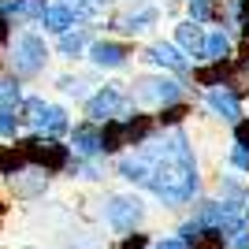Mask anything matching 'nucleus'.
<instances>
[{
	"mask_svg": "<svg viewBox=\"0 0 249 249\" xmlns=\"http://www.w3.org/2000/svg\"><path fill=\"white\" fill-rule=\"evenodd\" d=\"M19 130H22L19 104H0V142H15Z\"/></svg>",
	"mask_w": 249,
	"mask_h": 249,
	"instance_id": "f3484780",
	"label": "nucleus"
},
{
	"mask_svg": "<svg viewBox=\"0 0 249 249\" xmlns=\"http://www.w3.org/2000/svg\"><path fill=\"white\" fill-rule=\"evenodd\" d=\"M182 82H178L175 74H142V78H134L130 82V89H126V97L134 104H149V108H167V104H178L182 101Z\"/></svg>",
	"mask_w": 249,
	"mask_h": 249,
	"instance_id": "20e7f679",
	"label": "nucleus"
},
{
	"mask_svg": "<svg viewBox=\"0 0 249 249\" xmlns=\"http://www.w3.org/2000/svg\"><path fill=\"white\" fill-rule=\"evenodd\" d=\"M15 145L22 149L26 164H30V167H41V171H49V175L71 171V164H74L71 145H63L60 138H41V134H30V138H15Z\"/></svg>",
	"mask_w": 249,
	"mask_h": 249,
	"instance_id": "7ed1b4c3",
	"label": "nucleus"
},
{
	"mask_svg": "<svg viewBox=\"0 0 249 249\" xmlns=\"http://www.w3.org/2000/svg\"><path fill=\"white\" fill-rule=\"evenodd\" d=\"M45 34H52V37H60V34H67V30H74V26H82V22L74 19L71 11L63 8L60 0H49V8H45V15H41V22H37Z\"/></svg>",
	"mask_w": 249,
	"mask_h": 249,
	"instance_id": "f8f14e48",
	"label": "nucleus"
},
{
	"mask_svg": "<svg viewBox=\"0 0 249 249\" xmlns=\"http://www.w3.org/2000/svg\"><path fill=\"white\" fill-rule=\"evenodd\" d=\"M231 56H234V41H231V34H227V30H212V34H205L201 60H208V63H227Z\"/></svg>",
	"mask_w": 249,
	"mask_h": 249,
	"instance_id": "4468645a",
	"label": "nucleus"
},
{
	"mask_svg": "<svg viewBox=\"0 0 249 249\" xmlns=\"http://www.w3.org/2000/svg\"><path fill=\"white\" fill-rule=\"evenodd\" d=\"M205 108L216 115V119L231 123V126L242 123V101L231 93V89H223V86H216V89H208V93H205Z\"/></svg>",
	"mask_w": 249,
	"mask_h": 249,
	"instance_id": "9d476101",
	"label": "nucleus"
},
{
	"mask_svg": "<svg viewBox=\"0 0 249 249\" xmlns=\"http://www.w3.org/2000/svg\"><path fill=\"white\" fill-rule=\"evenodd\" d=\"M56 86H60V93H67V97H74V101H86L89 97V89H86V78H78V74H60L56 78Z\"/></svg>",
	"mask_w": 249,
	"mask_h": 249,
	"instance_id": "4be33fe9",
	"label": "nucleus"
},
{
	"mask_svg": "<svg viewBox=\"0 0 249 249\" xmlns=\"http://www.w3.org/2000/svg\"><path fill=\"white\" fill-rule=\"evenodd\" d=\"M22 82L15 78V74L0 71V104H22Z\"/></svg>",
	"mask_w": 249,
	"mask_h": 249,
	"instance_id": "412c9836",
	"label": "nucleus"
},
{
	"mask_svg": "<svg viewBox=\"0 0 249 249\" xmlns=\"http://www.w3.org/2000/svg\"><path fill=\"white\" fill-rule=\"evenodd\" d=\"M71 115H67V108L63 104H49L45 108V119L37 123V130L34 134H41V138H63V134H71Z\"/></svg>",
	"mask_w": 249,
	"mask_h": 249,
	"instance_id": "ddd939ff",
	"label": "nucleus"
},
{
	"mask_svg": "<svg viewBox=\"0 0 249 249\" xmlns=\"http://www.w3.org/2000/svg\"><path fill=\"white\" fill-rule=\"evenodd\" d=\"M142 60H149L153 67H160L164 74H186L190 71V56L178 49L175 41H153L145 52H142Z\"/></svg>",
	"mask_w": 249,
	"mask_h": 249,
	"instance_id": "0eeeda50",
	"label": "nucleus"
},
{
	"mask_svg": "<svg viewBox=\"0 0 249 249\" xmlns=\"http://www.w3.org/2000/svg\"><path fill=\"white\" fill-rule=\"evenodd\" d=\"M234 142L249 149V119H242V123H234Z\"/></svg>",
	"mask_w": 249,
	"mask_h": 249,
	"instance_id": "5701e85b",
	"label": "nucleus"
},
{
	"mask_svg": "<svg viewBox=\"0 0 249 249\" xmlns=\"http://www.w3.org/2000/svg\"><path fill=\"white\" fill-rule=\"evenodd\" d=\"M45 108H49V101L45 97H22V104H19V112H22V126L26 130H37V123L45 119Z\"/></svg>",
	"mask_w": 249,
	"mask_h": 249,
	"instance_id": "a211bd4d",
	"label": "nucleus"
},
{
	"mask_svg": "<svg viewBox=\"0 0 249 249\" xmlns=\"http://www.w3.org/2000/svg\"><path fill=\"white\" fill-rule=\"evenodd\" d=\"M49 171H41V167H22L19 175H11L8 178V190L15 194L19 201H37L49 194Z\"/></svg>",
	"mask_w": 249,
	"mask_h": 249,
	"instance_id": "1a4fd4ad",
	"label": "nucleus"
},
{
	"mask_svg": "<svg viewBox=\"0 0 249 249\" xmlns=\"http://www.w3.org/2000/svg\"><path fill=\"white\" fill-rule=\"evenodd\" d=\"M142 216H145V205H142V197H134V194H115V197H108V205H104V219H108L115 231H134L138 223H142Z\"/></svg>",
	"mask_w": 249,
	"mask_h": 249,
	"instance_id": "39448f33",
	"label": "nucleus"
},
{
	"mask_svg": "<svg viewBox=\"0 0 249 249\" xmlns=\"http://www.w3.org/2000/svg\"><path fill=\"white\" fill-rule=\"evenodd\" d=\"M67 145H71L74 160H101L104 149H101V126L82 119V123L71 126V134H67Z\"/></svg>",
	"mask_w": 249,
	"mask_h": 249,
	"instance_id": "6e6552de",
	"label": "nucleus"
},
{
	"mask_svg": "<svg viewBox=\"0 0 249 249\" xmlns=\"http://www.w3.org/2000/svg\"><path fill=\"white\" fill-rule=\"evenodd\" d=\"M22 167H30V164H26V156H22L19 145H4V149H0V175H4V178L19 175Z\"/></svg>",
	"mask_w": 249,
	"mask_h": 249,
	"instance_id": "aec40b11",
	"label": "nucleus"
},
{
	"mask_svg": "<svg viewBox=\"0 0 249 249\" xmlns=\"http://www.w3.org/2000/svg\"><path fill=\"white\" fill-rule=\"evenodd\" d=\"M175 45L186 52V56H197V60H201V49H205V26L182 19V22L175 26Z\"/></svg>",
	"mask_w": 249,
	"mask_h": 249,
	"instance_id": "2eb2a0df",
	"label": "nucleus"
},
{
	"mask_svg": "<svg viewBox=\"0 0 249 249\" xmlns=\"http://www.w3.org/2000/svg\"><path fill=\"white\" fill-rule=\"evenodd\" d=\"M134 112H138V104L126 97V89L119 82L101 86V89H93V93L82 101V115L89 123H97V126L112 123V119H130Z\"/></svg>",
	"mask_w": 249,
	"mask_h": 249,
	"instance_id": "f03ea898",
	"label": "nucleus"
},
{
	"mask_svg": "<svg viewBox=\"0 0 249 249\" xmlns=\"http://www.w3.org/2000/svg\"><path fill=\"white\" fill-rule=\"evenodd\" d=\"M86 60L93 63L97 71H123L126 63H130V45L115 41V37H101V41L89 45Z\"/></svg>",
	"mask_w": 249,
	"mask_h": 249,
	"instance_id": "423d86ee",
	"label": "nucleus"
},
{
	"mask_svg": "<svg viewBox=\"0 0 249 249\" xmlns=\"http://www.w3.org/2000/svg\"><path fill=\"white\" fill-rule=\"evenodd\" d=\"M49 45L37 30H15L11 41L4 45V71L15 74V78H41L45 67H49Z\"/></svg>",
	"mask_w": 249,
	"mask_h": 249,
	"instance_id": "f257e3e1",
	"label": "nucleus"
},
{
	"mask_svg": "<svg viewBox=\"0 0 249 249\" xmlns=\"http://www.w3.org/2000/svg\"><path fill=\"white\" fill-rule=\"evenodd\" d=\"M186 115H190V104H167V108H160L156 112V126L160 130H178V126L186 123Z\"/></svg>",
	"mask_w": 249,
	"mask_h": 249,
	"instance_id": "6ab92c4d",
	"label": "nucleus"
},
{
	"mask_svg": "<svg viewBox=\"0 0 249 249\" xmlns=\"http://www.w3.org/2000/svg\"><path fill=\"white\" fill-rule=\"evenodd\" d=\"M89 45H93V26H86V22L56 37V52H60L63 60H82L86 52H89Z\"/></svg>",
	"mask_w": 249,
	"mask_h": 249,
	"instance_id": "9b49d317",
	"label": "nucleus"
},
{
	"mask_svg": "<svg viewBox=\"0 0 249 249\" xmlns=\"http://www.w3.org/2000/svg\"><path fill=\"white\" fill-rule=\"evenodd\" d=\"M186 15H190V22L205 26V22L223 19V4L219 0H186Z\"/></svg>",
	"mask_w": 249,
	"mask_h": 249,
	"instance_id": "dca6fc26",
	"label": "nucleus"
}]
</instances>
